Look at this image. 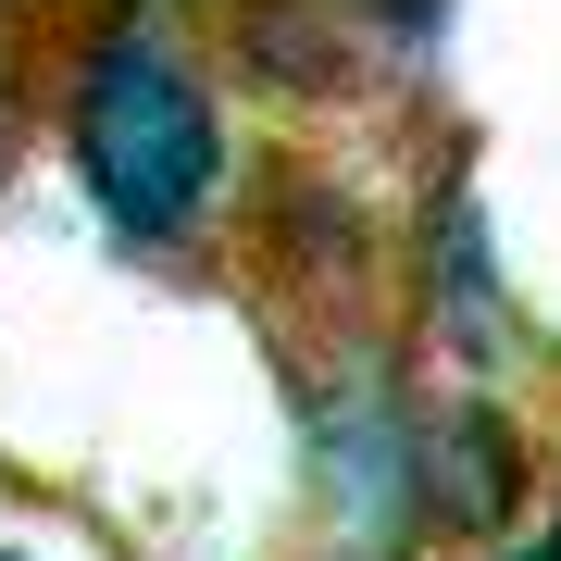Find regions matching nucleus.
Here are the masks:
<instances>
[{
	"instance_id": "nucleus-1",
	"label": "nucleus",
	"mask_w": 561,
	"mask_h": 561,
	"mask_svg": "<svg viewBox=\"0 0 561 561\" xmlns=\"http://www.w3.org/2000/svg\"><path fill=\"white\" fill-rule=\"evenodd\" d=\"M50 150L125 262H213L225 213H250L238 88L187 38V13L88 0L50 38Z\"/></svg>"
},
{
	"instance_id": "nucleus-2",
	"label": "nucleus",
	"mask_w": 561,
	"mask_h": 561,
	"mask_svg": "<svg viewBox=\"0 0 561 561\" xmlns=\"http://www.w3.org/2000/svg\"><path fill=\"white\" fill-rule=\"evenodd\" d=\"M300 424V561H424V362L412 337L324 324L287 350Z\"/></svg>"
},
{
	"instance_id": "nucleus-3",
	"label": "nucleus",
	"mask_w": 561,
	"mask_h": 561,
	"mask_svg": "<svg viewBox=\"0 0 561 561\" xmlns=\"http://www.w3.org/2000/svg\"><path fill=\"white\" fill-rule=\"evenodd\" d=\"M400 337L437 387H512L537 362L512 262H500V225H486V187H474V150H449L424 175L412 225H400Z\"/></svg>"
},
{
	"instance_id": "nucleus-4",
	"label": "nucleus",
	"mask_w": 561,
	"mask_h": 561,
	"mask_svg": "<svg viewBox=\"0 0 561 561\" xmlns=\"http://www.w3.org/2000/svg\"><path fill=\"white\" fill-rule=\"evenodd\" d=\"M549 500V449L512 412V387H437L424 375V561L512 549Z\"/></svg>"
},
{
	"instance_id": "nucleus-5",
	"label": "nucleus",
	"mask_w": 561,
	"mask_h": 561,
	"mask_svg": "<svg viewBox=\"0 0 561 561\" xmlns=\"http://www.w3.org/2000/svg\"><path fill=\"white\" fill-rule=\"evenodd\" d=\"M238 238H250L262 275H287L324 324H350V300H375V275L400 262V238L375 225V201L337 187V162H287V175H262L250 213H238Z\"/></svg>"
},
{
	"instance_id": "nucleus-6",
	"label": "nucleus",
	"mask_w": 561,
	"mask_h": 561,
	"mask_svg": "<svg viewBox=\"0 0 561 561\" xmlns=\"http://www.w3.org/2000/svg\"><path fill=\"white\" fill-rule=\"evenodd\" d=\"M213 25H225L238 88L275 101V113H337V101L375 88V50H362L350 0H213Z\"/></svg>"
},
{
	"instance_id": "nucleus-7",
	"label": "nucleus",
	"mask_w": 561,
	"mask_h": 561,
	"mask_svg": "<svg viewBox=\"0 0 561 561\" xmlns=\"http://www.w3.org/2000/svg\"><path fill=\"white\" fill-rule=\"evenodd\" d=\"M350 13H362V50H375V62H437L461 0H350Z\"/></svg>"
},
{
	"instance_id": "nucleus-8",
	"label": "nucleus",
	"mask_w": 561,
	"mask_h": 561,
	"mask_svg": "<svg viewBox=\"0 0 561 561\" xmlns=\"http://www.w3.org/2000/svg\"><path fill=\"white\" fill-rule=\"evenodd\" d=\"M25 125H38V88H25V38H13V13H0V162L25 150Z\"/></svg>"
},
{
	"instance_id": "nucleus-9",
	"label": "nucleus",
	"mask_w": 561,
	"mask_h": 561,
	"mask_svg": "<svg viewBox=\"0 0 561 561\" xmlns=\"http://www.w3.org/2000/svg\"><path fill=\"white\" fill-rule=\"evenodd\" d=\"M524 549H537V561H561V486L537 500V524H524Z\"/></svg>"
},
{
	"instance_id": "nucleus-10",
	"label": "nucleus",
	"mask_w": 561,
	"mask_h": 561,
	"mask_svg": "<svg viewBox=\"0 0 561 561\" xmlns=\"http://www.w3.org/2000/svg\"><path fill=\"white\" fill-rule=\"evenodd\" d=\"M0 13H13V25H38V13H62V0H0Z\"/></svg>"
},
{
	"instance_id": "nucleus-11",
	"label": "nucleus",
	"mask_w": 561,
	"mask_h": 561,
	"mask_svg": "<svg viewBox=\"0 0 561 561\" xmlns=\"http://www.w3.org/2000/svg\"><path fill=\"white\" fill-rule=\"evenodd\" d=\"M0 561H38V549H13V537H0Z\"/></svg>"
}]
</instances>
